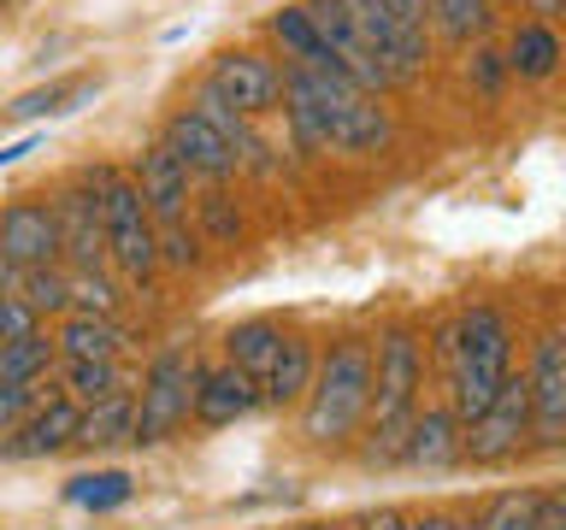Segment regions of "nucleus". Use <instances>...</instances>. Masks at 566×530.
Returning a JSON list of instances; mask_svg holds the SVG:
<instances>
[{"instance_id":"obj_2","label":"nucleus","mask_w":566,"mask_h":530,"mask_svg":"<svg viewBox=\"0 0 566 530\" xmlns=\"http://www.w3.org/2000/svg\"><path fill=\"white\" fill-rule=\"evenodd\" d=\"M419 383H424V360H419V336L396 325L371 342V413H366V466H396L407 454V431L419 418Z\"/></svg>"},{"instance_id":"obj_6","label":"nucleus","mask_w":566,"mask_h":530,"mask_svg":"<svg viewBox=\"0 0 566 530\" xmlns=\"http://www.w3.org/2000/svg\"><path fill=\"white\" fill-rule=\"evenodd\" d=\"M360 42L378 53V65L396 83H413L431 65V12L424 0H343Z\"/></svg>"},{"instance_id":"obj_11","label":"nucleus","mask_w":566,"mask_h":530,"mask_svg":"<svg viewBox=\"0 0 566 530\" xmlns=\"http://www.w3.org/2000/svg\"><path fill=\"white\" fill-rule=\"evenodd\" d=\"M159 141H166V148L184 159L189 177H207V183H224V177L242 171V159H248L237 141H230L224 130H212V124L195 113V106H177V113L166 118V136H159Z\"/></svg>"},{"instance_id":"obj_4","label":"nucleus","mask_w":566,"mask_h":530,"mask_svg":"<svg viewBox=\"0 0 566 530\" xmlns=\"http://www.w3.org/2000/svg\"><path fill=\"white\" fill-rule=\"evenodd\" d=\"M371 413V342L366 336H343L313 371V389L301 401V436L318 448H336L366 424Z\"/></svg>"},{"instance_id":"obj_33","label":"nucleus","mask_w":566,"mask_h":530,"mask_svg":"<svg viewBox=\"0 0 566 530\" xmlns=\"http://www.w3.org/2000/svg\"><path fill=\"white\" fill-rule=\"evenodd\" d=\"M83 88L77 83H53V88H35V95H18L7 106V118H42V113H65L71 100H77Z\"/></svg>"},{"instance_id":"obj_1","label":"nucleus","mask_w":566,"mask_h":530,"mask_svg":"<svg viewBox=\"0 0 566 530\" xmlns=\"http://www.w3.org/2000/svg\"><path fill=\"white\" fill-rule=\"evenodd\" d=\"M283 100H290L301 148L313 153H378L389 141V113L378 106V95H366L348 77L290 65L283 71Z\"/></svg>"},{"instance_id":"obj_22","label":"nucleus","mask_w":566,"mask_h":530,"mask_svg":"<svg viewBox=\"0 0 566 530\" xmlns=\"http://www.w3.org/2000/svg\"><path fill=\"white\" fill-rule=\"evenodd\" d=\"M566 60V47H560V35L543 24V18H531V24L513 30V42H507V71L513 77H525V83H543V77H555Z\"/></svg>"},{"instance_id":"obj_14","label":"nucleus","mask_w":566,"mask_h":530,"mask_svg":"<svg viewBox=\"0 0 566 530\" xmlns=\"http://www.w3.org/2000/svg\"><path fill=\"white\" fill-rule=\"evenodd\" d=\"M130 177H136L142 201H148L154 230L189 224V166L166 148V141H148V148L136 153V171H130Z\"/></svg>"},{"instance_id":"obj_31","label":"nucleus","mask_w":566,"mask_h":530,"mask_svg":"<svg viewBox=\"0 0 566 530\" xmlns=\"http://www.w3.org/2000/svg\"><path fill=\"white\" fill-rule=\"evenodd\" d=\"M118 307V283L106 272H71V312H95V318H113Z\"/></svg>"},{"instance_id":"obj_13","label":"nucleus","mask_w":566,"mask_h":530,"mask_svg":"<svg viewBox=\"0 0 566 530\" xmlns=\"http://www.w3.org/2000/svg\"><path fill=\"white\" fill-rule=\"evenodd\" d=\"M0 259L18 265V272H42V265H60V219H53V201H12L0 212Z\"/></svg>"},{"instance_id":"obj_40","label":"nucleus","mask_w":566,"mask_h":530,"mask_svg":"<svg viewBox=\"0 0 566 530\" xmlns=\"http://www.w3.org/2000/svg\"><path fill=\"white\" fill-rule=\"evenodd\" d=\"M24 153H35V136H24V141H12V148H0V166H12V159H24Z\"/></svg>"},{"instance_id":"obj_30","label":"nucleus","mask_w":566,"mask_h":530,"mask_svg":"<svg viewBox=\"0 0 566 530\" xmlns=\"http://www.w3.org/2000/svg\"><path fill=\"white\" fill-rule=\"evenodd\" d=\"M543 519V495L537 489H507L478 512V530H537Z\"/></svg>"},{"instance_id":"obj_35","label":"nucleus","mask_w":566,"mask_h":530,"mask_svg":"<svg viewBox=\"0 0 566 530\" xmlns=\"http://www.w3.org/2000/svg\"><path fill=\"white\" fill-rule=\"evenodd\" d=\"M30 330H42V318L30 312V300L0 295V342H18V336H30Z\"/></svg>"},{"instance_id":"obj_32","label":"nucleus","mask_w":566,"mask_h":530,"mask_svg":"<svg viewBox=\"0 0 566 530\" xmlns=\"http://www.w3.org/2000/svg\"><path fill=\"white\" fill-rule=\"evenodd\" d=\"M48 395H53V383H0V442H7Z\"/></svg>"},{"instance_id":"obj_19","label":"nucleus","mask_w":566,"mask_h":530,"mask_svg":"<svg viewBox=\"0 0 566 530\" xmlns=\"http://www.w3.org/2000/svg\"><path fill=\"white\" fill-rule=\"evenodd\" d=\"M283 342H290V330L272 325V318H242V325L224 336V365H237L260 383L265 371H272V360L283 353Z\"/></svg>"},{"instance_id":"obj_17","label":"nucleus","mask_w":566,"mask_h":530,"mask_svg":"<svg viewBox=\"0 0 566 530\" xmlns=\"http://www.w3.org/2000/svg\"><path fill=\"white\" fill-rule=\"evenodd\" d=\"M265 395H260V383L248 378V371H237V365H195V401H189V418L195 424H237V418H248L260 406Z\"/></svg>"},{"instance_id":"obj_16","label":"nucleus","mask_w":566,"mask_h":530,"mask_svg":"<svg viewBox=\"0 0 566 530\" xmlns=\"http://www.w3.org/2000/svg\"><path fill=\"white\" fill-rule=\"evenodd\" d=\"M77 424H83V406L71 401L65 389H53V395L0 442V454L7 459H42V454H60V448H77Z\"/></svg>"},{"instance_id":"obj_15","label":"nucleus","mask_w":566,"mask_h":530,"mask_svg":"<svg viewBox=\"0 0 566 530\" xmlns=\"http://www.w3.org/2000/svg\"><path fill=\"white\" fill-rule=\"evenodd\" d=\"M53 219H60V265L65 272H106V236H101V206L95 189H65L53 201Z\"/></svg>"},{"instance_id":"obj_28","label":"nucleus","mask_w":566,"mask_h":530,"mask_svg":"<svg viewBox=\"0 0 566 530\" xmlns=\"http://www.w3.org/2000/svg\"><path fill=\"white\" fill-rule=\"evenodd\" d=\"M18 300H30L35 318H65L71 312V272H65V265L24 272V277H18Z\"/></svg>"},{"instance_id":"obj_5","label":"nucleus","mask_w":566,"mask_h":530,"mask_svg":"<svg viewBox=\"0 0 566 530\" xmlns=\"http://www.w3.org/2000/svg\"><path fill=\"white\" fill-rule=\"evenodd\" d=\"M88 189H95V206H101V236H106L113 272L130 283H148L159 272V230L148 219V201H142L136 177L118 166H95L88 171Z\"/></svg>"},{"instance_id":"obj_26","label":"nucleus","mask_w":566,"mask_h":530,"mask_svg":"<svg viewBox=\"0 0 566 530\" xmlns=\"http://www.w3.org/2000/svg\"><path fill=\"white\" fill-rule=\"evenodd\" d=\"M60 389L77 406H95L106 395H124V371L118 360H60Z\"/></svg>"},{"instance_id":"obj_10","label":"nucleus","mask_w":566,"mask_h":530,"mask_svg":"<svg viewBox=\"0 0 566 530\" xmlns=\"http://www.w3.org/2000/svg\"><path fill=\"white\" fill-rule=\"evenodd\" d=\"M201 88H212L224 106H237L242 118H260V113H272V106L283 100V71L265 60V53H254V47H230V53L212 60Z\"/></svg>"},{"instance_id":"obj_34","label":"nucleus","mask_w":566,"mask_h":530,"mask_svg":"<svg viewBox=\"0 0 566 530\" xmlns=\"http://www.w3.org/2000/svg\"><path fill=\"white\" fill-rule=\"evenodd\" d=\"M159 265H171V272L201 265V236H195L189 224H166V230H159Z\"/></svg>"},{"instance_id":"obj_24","label":"nucleus","mask_w":566,"mask_h":530,"mask_svg":"<svg viewBox=\"0 0 566 530\" xmlns=\"http://www.w3.org/2000/svg\"><path fill=\"white\" fill-rule=\"evenodd\" d=\"M118 442H136V395L130 389L83 406V424H77V448H118Z\"/></svg>"},{"instance_id":"obj_9","label":"nucleus","mask_w":566,"mask_h":530,"mask_svg":"<svg viewBox=\"0 0 566 530\" xmlns=\"http://www.w3.org/2000/svg\"><path fill=\"white\" fill-rule=\"evenodd\" d=\"M531 436L543 448H566V330H543L531 342Z\"/></svg>"},{"instance_id":"obj_37","label":"nucleus","mask_w":566,"mask_h":530,"mask_svg":"<svg viewBox=\"0 0 566 530\" xmlns=\"http://www.w3.org/2000/svg\"><path fill=\"white\" fill-rule=\"evenodd\" d=\"M502 65H507V60H495V53H478V65H472V71H478V88H495V83H502Z\"/></svg>"},{"instance_id":"obj_27","label":"nucleus","mask_w":566,"mask_h":530,"mask_svg":"<svg viewBox=\"0 0 566 530\" xmlns=\"http://www.w3.org/2000/svg\"><path fill=\"white\" fill-rule=\"evenodd\" d=\"M424 12H431V30L442 42H460V47L490 30V0H424Z\"/></svg>"},{"instance_id":"obj_20","label":"nucleus","mask_w":566,"mask_h":530,"mask_svg":"<svg viewBox=\"0 0 566 530\" xmlns=\"http://www.w3.org/2000/svg\"><path fill=\"white\" fill-rule=\"evenodd\" d=\"M265 30L283 42V53H290L295 65H307V71H331V77H343L336 71V53L325 47V35H318V24L307 18V7H277L272 18H265Z\"/></svg>"},{"instance_id":"obj_21","label":"nucleus","mask_w":566,"mask_h":530,"mask_svg":"<svg viewBox=\"0 0 566 530\" xmlns=\"http://www.w3.org/2000/svg\"><path fill=\"white\" fill-rule=\"evenodd\" d=\"M313 371H318L313 342H307V336H290V342H283V353L272 360V371L260 378V395L272 401V406H295V401H307Z\"/></svg>"},{"instance_id":"obj_12","label":"nucleus","mask_w":566,"mask_h":530,"mask_svg":"<svg viewBox=\"0 0 566 530\" xmlns=\"http://www.w3.org/2000/svg\"><path fill=\"white\" fill-rule=\"evenodd\" d=\"M307 18L318 24V35H325V47L336 53V71H343L348 83H360L366 95H384V88H396V77L378 65V53H371L360 42V30H354V18L343 0H307Z\"/></svg>"},{"instance_id":"obj_41","label":"nucleus","mask_w":566,"mask_h":530,"mask_svg":"<svg viewBox=\"0 0 566 530\" xmlns=\"http://www.w3.org/2000/svg\"><path fill=\"white\" fill-rule=\"evenodd\" d=\"M0 7H7V0H0Z\"/></svg>"},{"instance_id":"obj_29","label":"nucleus","mask_w":566,"mask_h":530,"mask_svg":"<svg viewBox=\"0 0 566 530\" xmlns=\"http://www.w3.org/2000/svg\"><path fill=\"white\" fill-rule=\"evenodd\" d=\"M130 489H136L130 471H83V477H71V484H65V501H77L88 512H106V507L130 501Z\"/></svg>"},{"instance_id":"obj_36","label":"nucleus","mask_w":566,"mask_h":530,"mask_svg":"<svg viewBox=\"0 0 566 530\" xmlns=\"http://www.w3.org/2000/svg\"><path fill=\"white\" fill-rule=\"evenodd\" d=\"M537 530H566V489L560 495H543V519Z\"/></svg>"},{"instance_id":"obj_18","label":"nucleus","mask_w":566,"mask_h":530,"mask_svg":"<svg viewBox=\"0 0 566 530\" xmlns=\"http://www.w3.org/2000/svg\"><path fill=\"white\" fill-rule=\"evenodd\" d=\"M401 459H407V466H424V471L454 466V459H460V418H454V406H419Z\"/></svg>"},{"instance_id":"obj_7","label":"nucleus","mask_w":566,"mask_h":530,"mask_svg":"<svg viewBox=\"0 0 566 530\" xmlns=\"http://www.w3.org/2000/svg\"><path fill=\"white\" fill-rule=\"evenodd\" d=\"M195 401V360L184 348H159L148 371H142V395H136V448L166 442L177 424L189 418Z\"/></svg>"},{"instance_id":"obj_39","label":"nucleus","mask_w":566,"mask_h":530,"mask_svg":"<svg viewBox=\"0 0 566 530\" xmlns=\"http://www.w3.org/2000/svg\"><path fill=\"white\" fill-rule=\"evenodd\" d=\"M413 530H460V519H449V512H424V519H413Z\"/></svg>"},{"instance_id":"obj_8","label":"nucleus","mask_w":566,"mask_h":530,"mask_svg":"<svg viewBox=\"0 0 566 530\" xmlns=\"http://www.w3.org/2000/svg\"><path fill=\"white\" fill-rule=\"evenodd\" d=\"M525 436H531V383H525V371H507V383L495 389V401L472 424H460V459L495 466V459L520 454Z\"/></svg>"},{"instance_id":"obj_38","label":"nucleus","mask_w":566,"mask_h":530,"mask_svg":"<svg viewBox=\"0 0 566 530\" xmlns=\"http://www.w3.org/2000/svg\"><path fill=\"white\" fill-rule=\"evenodd\" d=\"M360 530H413V524H407L401 512H389V507H384V512H371V519H366Z\"/></svg>"},{"instance_id":"obj_23","label":"nucleus","mask_w":566,"mask_h":530,"mask_svg":"<svg viewBox=\"0 0 566 530\" xmlns=\"http://www.w3.org/2000/svg\"><path fill=\"white\" fill-rule=\"evenodd\" d=\"M53 342H60V360H118L124 330L113 318H95V312H65Z\"/></svg>"},{"instance_id":"obj_3","label":"nucleus","mask_w":566,"mask_h":530,"mask_svg":"<svg viewBox=\"0 0 566 530\" xmlns=\"http://www.w3.org/2000/svg\"><path fill=\"white\" fill-rule=\"evenodd\" d=\"M442 360H449V406L460 424H472L495 401V389L513 371V330L495 307H467L442 336Z\"/></svg>"},{"instance_id":"obj_25","label":"nucleus","mask_w":566,"mask_h":530,"mask_svg":"<svg viewBox=\"0 0 566 530\" xmlns=\"http://www.w3.org/2000/svg\"><path fill=\"white\" fill-rule=\"evenodd\" d=\"M60 365V342L48 330H30L18 342H0V383H48V371Z\"/></svg>"}]
</instances>
